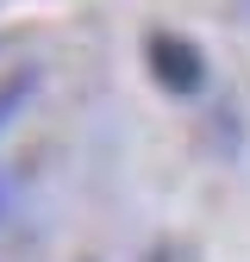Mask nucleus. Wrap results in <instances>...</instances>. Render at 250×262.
<instances>
[{
  "mask_svg": "<svg viewBox=\"0 0 250 262\" xmlns=\"http://www.w3.org/2000/svg\"><path fill=\"white\" fill-rule=\"evenodd\" d=\"M144 69H150V81L163 88V94L194 100V94L206 88V50L194 38H181V31L156 25V31H144Z\"/></svg>",
  "mask_w": 250,
  "mask_h": 262,
  "instance_id": "obj_1",
  "label": "nucleus"
},
{
  "mask_svg": "<svg viewBox=\"0 0 250 262\" xmlns=\"http://www.w3.org/2000/svg\"><path fill=\"white\" fill-rule=\"evenodd\" d=\"M38 94V69H13V75H0V131H7L19 119V106Z\"/></svg>",
  "mask_w": 250,
  "mask_h": 262,
  "instance_id": "obj_2",
  "label": "nucleus"
},
{
  "mask_svg": "<svg viewBox=\"0 0 250 262\" xmlns=\"http://www.w3.org/2000/svg\"><path fill=\"white\" fill-rule=\"evenodd\" d=\"M144 262H200V250L187 244V237H156V244L144 250Z\"/></svg>",
  "mask_w": 250,
  "mask_h": 262,
  "instance_id": "obj_3",
  "label": "nucleus"
}]
</instances>
